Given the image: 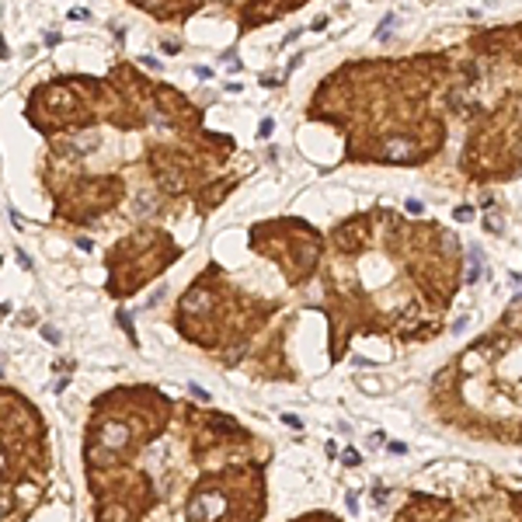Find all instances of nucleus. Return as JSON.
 I'll list each match as a JSON object with an SVG mask.
<instances>
[{"instance_id":"obj_3","label":"nucleus","mask_w":522,"mask_h":522,"mask_svg":"<svg viewBox=\"0 0 522 522\" xmlns=\"http://www.w3.org/2000/svg\"><path fill=\"white\" fill-rule=\"evenodd\" d=\"M358 460H362V456H358L355 449H348V453H345V467H358Z\"/></svg>"},{"instance_id":"obj_7","label":"nucleus","mask_w":522,"mask_h":522,"mask_svg":"<svg viewBox=\"0 0 522 522\" xmlns=\"http://www.w3.org/2000/svg\"><path fill=\"white\" fill-rule=\"evenodd\" d=\"M0 56H7V46H4V35H0Z\"/></svg>"},{"instance_id":"obj_2","label":"nucleus","mask_w":522,"mask_h":522,"mask_svg":"<svg viewBox=\"0 0 522 522\" xmlns=\"http://www.w3.org/2000/svg\"><path fill=\"white\" fill-rule=\"evenodd\" d=\"M460 366H463V369H473V366H480V355H477V352H467V355L460 358Z\"/></svg>"},{"instance_id":"obj_1","label":"nucleus","mask_w":522,"mask_h":522,"mask_svg":"<svg viewBox=\"0 0 522 522\" xmlns=\"http://www.w3.org/2000/svg\"><path fill=\"white\" fill-rule=\"evenodd\" d=\"M230 188H233V181H226V185H223V181H213L209 188L198 192V198H202V206H216V198H223Z\"/></svg>"},{"instance_id":"obj_5","label":"nucleus","mask_w":522,"mask_h":522,"mask_svg":"<svg viewBox=\"0 0 522 522\" xmlns=\"http://www.w3.org/2000/svg\"><path fill=\"white\" fill-rule=\"evenodd\" d=\"M192 393H195V397H198V400H209V393H206V390H202V386H195V383H192Z\"/></svg>"},{"instance_id":"obj_6","label":"nucleus","mask_w":522,"mask_h":522,"mask_svg":"<svg viewBox=\"0 0 522 522\" xmlns=\"http://www.w3.org/2000/svg\"><path fill=\"white\" fill-rule=\"evenodd\" d=\"M282 421H286V425H293V428H300V418H296V414H282Z\"/></svg>"},{"instance_id":"obj_4","label":"nucleus","mask_w":522,"mask_h":522,"mask_svg":"<svg viewBox=\"0 0 522 522\" xmlns=\"http://www.w3.org/2000/svg\"><path fill=\"white\" fill-rule=\"evenodd\" d=\"M456 220H460V223H467V220H473V209H467V206H463V209H456Z\"/></svg>"}]
</instances>
